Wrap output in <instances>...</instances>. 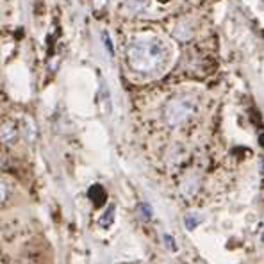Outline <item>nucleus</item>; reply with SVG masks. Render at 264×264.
Returning a JSON list of instances; mask_svg holds the SVG:
<instances>
[{
  "label": "nucleus",
  "instance_id": "nucleus-9",
  "mask_svg": "<svg viewBox=\"0 0 264 264\" xmlns=\"http://www.w3.org/2000/svg\"><path fill=\"white\" fill-rule=\"evenodd\" d=\"M197 225H198V218L193 216V214H187L186 216V229L187 231H193Z\"/></svg>",
  "mask_w": 264,
  "mask_h": 264
},
{
  "label": "nucleus",
  "instance_id": "nucleus-11",
  "mask_svg": "<svg viewBox=\"0 0 264 264\" xmlns=\"http://www.w3.org/2000/svg\"><path fill=\"white\" fill-rule=\"evenodd\" d=\"M22 264H34L32 261H22Z\"/></svg>",
  "mask_w": 264,
  "mask_h": 264
},
{
  "label": "nucleus",
  "instance_id": "nucleus-4",
  "mask_svg": "<svg viewBox=\"0 0 264 264\" xmlns=\"http://www.w3.org/2000/svg\"><path fill=\"white\" fill-rule=\"evenodd\" d=\"M148 0H125V7L132 13H141L143 9H146Z\"/></svg>",
  "mask_w": 264,
  "mask_h": 264
},
{
  "label": "nucleus",
  "instance_id": "nucleus-8",
  "mask_svg": "<svg viewBox=\"0 0 264 264\" xmlns=\"http://www.w3.org/2000/svg\"><path fill=\"white\" fill-rule=\"evenodd\" d=\"M102 40H104V47H105V50L109 52V55H112L115 54V48H112V43H111V37H109V34L107 32H102Z\"/></svg>",
  "mask_w": 264,
  "mask_h": 264
},
{
  "label": "nucleus",
  "instance_id": "nucleus-2",
  "mask_svg": "<svg viewBox=\"0 0 264 264\" xmlns=\"http://www.w3.org/2000/svg\"><path fill=\"white\" fill-rule=\"evenodd\" d=\"M197 100L193 97H175L164 105V120L168 125L179 127L197 112Z\"/></svg>",
  "mask_w": 264,
  "mask_h": 264
},
{
  "label": "nucleus",
  "instance_id": "nucleus-10",
  "mask_svg": "<svg viewBox=\"0 0 264 264\" xmlns=\"http://www.w3.org/2000/svg\"><path fill=\"white\" fill-rule=\"evenodd\" d=\"M9 197V190H7V186L6 184L0 180V203L2 202H6V198Z\"/></svg>",
  "mask_w": 264,
  "mask_h": 264
},
{
  "label": "nucleus",
  "instance_id": "nucleus-14",
  "mask_svg": "<svg viewBox=\"0 0 264 264\" xmlns=\"http://www.w3.org/2000/svg\"><path fill=\"white\" fill-rule=\"evenodd\" d=\"M161 2H166V0H161Z\"/></svg>",
  "mask_w": 264,
  "mask_h": 264
},
{
  "label": "nucleus",
  "instance_id": "nucleus-15",
  "mask_svg": "<svg viewBox=\"0 0 264 264\" xmlns=\"http://www.w3.org/2000/svg\"><path fill=\"white\" fill-rule=\"evenodd\" d=\"M262 164H264V163H262ZM262 169H264V166H262Z\"/></svg>",
  "mask_w": 264,
  "mask_h": 264
},
{
  "label": "nucleus",
  "instance_id": "nucleus-1",
  "mask_svg": "<svg viewBox=\"0 0 264 264\" xmlns=\"http://www.w3.org/2000/svg\"><path fill=\"white\" fill-rule=\"evenodd\" d=\"M164 58V45L159 40H138L127 48V61L136 71H154Z\"/></svg>",
  "mask_w": 264,
  "mask_h": 264
},
{
  "label": "nucleus",
  "instance_id": "nucleus-12",
  "mask_svg": "<svg viewBox=\"0 0 264 264\" xmlns=\"http://www.w3.org/2000/svg\"><path fill=\"white\" fill-rule=\"evenodd\" d=\"M0 264H6V262H4V261H2V259H0Z\"/></svg>",
  "mask_w": 264,
  "mask_h": 264
},
{
  "label": "nucleus",
  "instance_id": "nucleus-5",
  "mask_svg": "<svg viewBox=\"0 0 264 264\" xmlns=\"http://www.w3.org/2000/svg\"><path fill=\"white\" fill-rule=\"evenodd\" d=\"M89 198L95 202V205H100V203H104V200H105L104 187H102V186H93L91 190H89Z\"/></svg>",
  "mask_w": 264,
  "mask_h": 264
},
{
  "label": "nucleus",
  "instance_id": "nucleus-7",
  "mask_svg": "<svg viewBox=\"0 0 264 264\" xmlns=\"http://www.w3.org/2000/svg\"><path fill=\"white\" fill-rule=\"evenodd\" d=\"M25 136H27L29 141H34V138H36V127H34V122L31 118H25Z\"/></svg>",
  "mask_w": 264,
  "mask_h": 264
},
{
  "label": "nucleus",
  "instance_id": "nucleus-3",
  "mask_svg": "<svg viewBox=\"0 0 264 264\" xmlns=\"http://www.w3.org/2000/svg\"><path fill=\"white\" fill-rule=\"evenodd\" d=\"M20 134H22L20 125L16 122H13V120H7V122H4L0 125V143H4V145L7 146L14 145L20 139Z\"/></svg>",
  "mask_w": 264,
  "mask_h": 264
},
{
  "label": "nucleus",
  "instance_id": "nucleus-6",
  "mask_svg": "<svg viewBox=\"0 0 264 264\" xmlns=\"http://www.w3.org/2000/svg\"><path fill=\"white\" fill-rule=\"evenodd\" d=\"M115 213H116V207L115 205H109V209L105 211L104 214H102L100 218V223L104 225V227H109V225L115 221Z\"/></svg>",
  "mask_w": 264,
  "mask_h": 264
},
{
  "label": "nucleus",
  "instance_id": "nucleus-13",
  "mask_svg": "<svg viewBox=\"0 0 264 264\" xmlns=\"http://www.w3.org/2000/svg\"><path fill=\"white\" fill-rule=\"evenodd\" d=\"M262 241H264V232H262Z\"/></svg>",
  "mask_w": 264,
  "mask_h": 264
}]
</instances>
